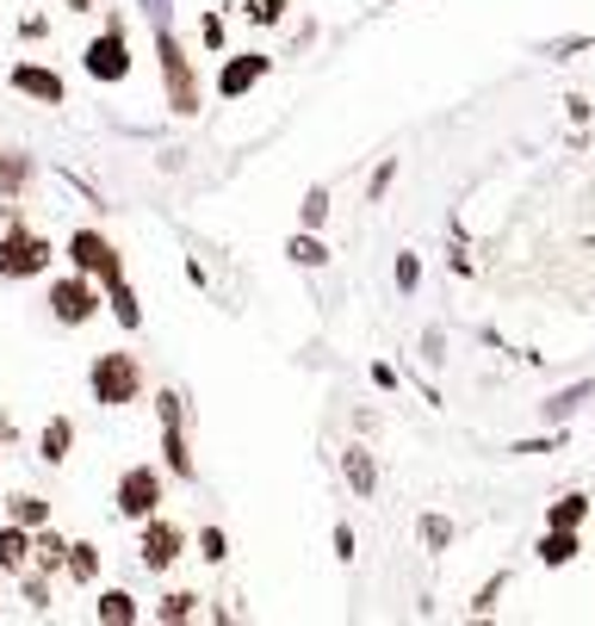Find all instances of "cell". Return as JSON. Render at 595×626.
<instances>
[{"label": "cell", "mask_w": 595, "mask_h": 626, "mask_svg": "<svg viewBox=\"0 0 595 626\" xmlns=\"http://www.w3.org/2000/svg\"><path fill=\"white\" fill-rule=\"evenodd\" d=\"M187 602L192 595H168V602H162V621H187Z\"/></svg>", "instance_id": "obj_22"}, {"label": "cell", "mask_w": 595, "mask_h": 626, "mask_svg": "<svg viewBox=\"0 0 595 626\" xmlns=\"http://www.w3.org/2000/svg\"><path fill=\"white\" fill-rule=\"evenodd\" d=\"M44 515L50 509H44L38 496H20V503H13V521H20V528H44Z\"/></svg>", "instance_id": "obj_16"}, {"label": "cell", "mask_w": 595, "mask_h": 626, "mask_svg": "<svg viewBox=\"0 0 595 626\" xmlns=\"http://www.w3.org/2000/svg\"><path fill=\"white\" fill-rule=\"evenodd\" d=\"M50 310H57V323H87L94 317V285L81 280H57V292H50Z\"/></svg>", "instance_id": "obj_6"}, {"label": "cell", "mask_w": 595, "mask_h": 626, "mask_svg": "<svg viewBox=\"0 0 595 626\" xmlns=\"http://www.w3.org/2000/svg\"><path fill=\"white\" fill-rule=\"evenodd\" d=\"M13 87L32 94V99H44V106H57V99H62V81L50 75V69H13Z\"/></svg>", "instance_id": "obj_9"}, {"label": "cell", "mask_w": 595, "mask_h": 626, "mask_svg": "<svg viewBox=\"0 0 595 626\" xmlns=\"http://www.w3.org/2000/svg\"><path fill=\"white\" fill-rule=\"evenodd\" d=\"M347 477H354V491H372V465H366V453H347Z\"/></svg>", "instance_id": "obj_19"}, {"label": "cell", "mask_w": 595, "mask_h": 626, "mask_svg": "<svg viewBox=\"0 0 595 626\" xmlns=\"http://www.w3.org/2000/svg\"><path fill=\"white\" fill-rule=\"evenodd\" d=\"M87 75H94V81H124V75H131V50H124L118 32H106V38L87 44Z\"/></svg>", "instance_id": "obj_5"}, {"label": "cell", "mask_w": 595, "mask_h": 626, "mask_svg": "<svg viewBox=\"0 0 595 626\" xmlns=\"http://www.w3.org/2000/svg\"><path fill=\"white\" fill-rule=\"evenodd\" d=\"M539 558H546V565H571L576 558V528H552L546 546H539Z\"/></svg>", "instance_id": "obj_10"}, {"label": "cell", "mask_w": 595, "mask_h": 626, "mask_svg": "<svg viewBox=\"0 0 595 626\" xmlns=\"http://www.w3.org/2000/svg\"><path fill=\"white\" fill-rule=\"evenodd\" d=\"M583 515H590V503H583V496H564V503H552V528H576Z\"/></svg>", "instance_id": "obj_14"}, {"label": "cell", "mask_w": 595, "mask_h": 626, "mask_svg": "<svg viewBox=\"0 0 595 626\" xmlns=\"http://www.w3.org/2000/svg\"><path fill=\"white\" fill-rule=\"evenodd\" d=\"M279 7H286V0H249V20L254 25H273V20H279Z\"/></svg>", "instance_id": "obj_20"}, {"label": "cell", "mask_w": 595, "mask_h": 626, "mask_svg": "<svg viewBox=\"0 0 595 626\" xmlns=\"http://www.w3.org/2000/svg\"><path fill=\"white\" fill-rule=\"evenodd\" d=\"M69 570H75V583H87V577L99 570V552L94 546H75V552H69Z\"/></svg>", "instance_id": "obj_17"}, {"label": "cell", "mask_w": 595, "mask_h": 626, "mask_svg": "<svg viewBox=\"0 0 595 626\" xmlns=\"http://www.w3.org/2000/svg\"><path fill=\"white\" fill-rule=\"evenodd\" d=\"M44 459H50V465H62V459H69V422H50V428H44Z\"/></svg>", "instance_id": "obj_13"}, {"label": "cell", "mask_w": 595, "mask_h": 626, "mask_svg": "<svg viewBox=\"0 0 595 626\" xmlns=\"http://www.w3.org/2000/svg\"><path fill=\"white\" fill-rule=\"evenodd\" d=\"M267 69H273V57H261V50H249V57H236V62H224V75H217V87H224V94H249V87H254V81H261V75H267Z\"/></svg>", "instance_id": "obj_7"}, {"label": "cell", "mask_w": 595, "mask_h": 626, "mask_svg": "<svg viewBox=\"0 0 595 626\" xmlns=\"http://www.w3.org/2000/svg\"><path fill=\"white\" fill-rule=\"evenodd\" d=\"M174 552H180V533H174L168 521H150V533H143V565H150V570H168Z\"/></svg>", "instance_id": "obj_8"}, {"label": "cell", "mask_w": 595, "mask_h": 626, "mask_svg": "<svg viewBox=\"0 0 595 626\" xmlns=\"http://www.w3.org/2000/svg\"><path fill=\"white\" fill-rule=\"evenodd\" d=\"M99 621H136V602L124 589H106V595H99Z\"/></svg>", "instance_id": "obj_12"}, {"label": "cell", "mask_w": 595, "mask_h": 626, "mask_svg": "<svg viewBox=\"0 0 595 626\" xmlns=\"http://www.w3.org/2000/svg\"><path fill=\"white\" fill-rule=\"evenodd\" d=\"M155 503H162V477H155L150 465H136V472L118 477V509L124 515H155Z\"/></svg>", "instance_id": "obj_4"}, {"label": "cell", "mask_w": 595, "mask_h": 626, "mask_svg": "<svg viewBox=\"0 0 595 626\" xmlns=\"http://www.w3.org/2000/svg\"><path fill=\"white\" fill-rule=\"evenodd\" d=\"M94 398H99V403H131V398H136V361H124V354H106V361L94 366Z\"/></svg>", "instance_id": "obj_1"}, {"label": "cell", "mask_w": 595, "mask_h": 626, "mask_svg": "<svg viewBox=\"0 0 595 626\" xmlns=\"http://www.w3.org/2000/svg\"><path fill=\"white\" fill-rule=\"evenodd\" d=\"M291 261H298V267H323V261H329V248L317 243V236H298V243H291Z\"/></svg>", "instance_id": "obj_15"}, {"label": "cell", "mask_w": 595, "mask_h": 626, "mask_svg": "<svg viewBox=\"0 0 595 626\" xmlns=\"http://www.w3.org/2000/svg\"><path fill=\"white\" fill-rule=\"evenodd\" d=\"M162 447H168V459H174V472L187 477V472H192V459H187V447H180V428H174V422H168V435H162Z\"/></svg>", "instance_id": "obj_18"}, {"label": "cell", "mask_w": 595, "mask_h": 626, "mask_svg": "<svg viewBox=\"0 0 595 626\" xmlns=\"http://www.w3.org/2000/svg\"><path fill=\"white\" fill-rule=\"evenodd\" d=\"M69 255H75V267H87V273H99L106 285H124V273H118V255L106 236H94V229H81L75 243H69Z\"/></svg>", "instance_id": "obj_3"}, {"label": "cell", "mask_w": 595, "mask_h": 626, "mask_svg": "<svg viewBox=\"0 0 595 626\" xmlns=\"http://www.w3.org/2000/svg\"><path fill=\"white\" fill-rule=\"evenodd\" d=\"M329 217V192H310L305 199V224H323Z\"/></svg>", "instance_id": "obj_21"}, {"label": "cell", "mask_w": 595, "mask_h": 626, "mask_svg": "<svg viewBox=\"0 0 595 626\" xmlns=\"http://www.w3.org/2000/svg\"><path fill=\"white\" fill-rule=\"evenodd\" d=\"M44 261H50V243H44V236H25V229H13V236L0 243V273H7V280L38 273Z\"/></svg>", "instance_id": "obj_2"}, {"label": "cell", "mask_w": 595, "mask_h": 626, "mask_svg": "<svg viewBox=\"0 0 595 626\" xmlns=\"http://www.w3.org/2000/svg\"><path fill=\"white\" fill-rule=\"evenodd\" d=\"M25 552H32V540H25V528L13 521V528L0 533V565H7V570H20V565H25Z\"/></svg>", "instance_id": "obj_11"}]
</instances>
